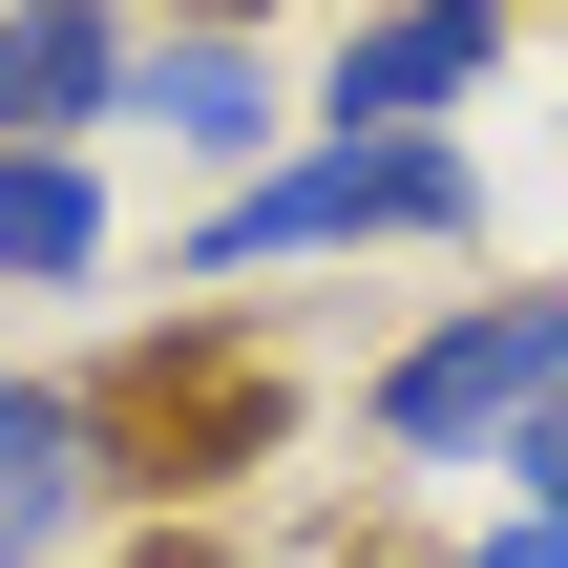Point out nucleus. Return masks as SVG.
Wrapping results in <instances>:
<instances>
[{"label":"nucleus","instance_id":"39448f33","mask_svg":"<svg viewBox=\"0 0 568 568\" xmlns=\"http://www.w3.org/2000/svg\"><path fill=\"white\" fill-rule=\"evenodd\" d=\"M126 126H169V169H274L295 148V84H274V42H211V21H148V63H126Z\"/></svg>","mask_w":568,"mask_h":568},{"label":"nucleus","instance_id":"f03ea898","mask_svg":"<svg viewBox=\"0 0 568 568\" xmlns=\"http://www.w3.org/2000/svg\"><path fill=\"white\" fill-rule=\"evenodd\" d=\"M527 422H568V295L548 274L443 295V316L379 337V379H358V443H379V464H506Z\"/></svg>","mask_w":568,"mask_h":568},{"label":"nucleus","instance_id":"1a4fd4ad","mask_svg":"<svg viewBox=\"0 0 568 568\" xmlns=\"http://www.w3.org/2000/svg\"><path fill=\"white\" fill-rule=\"evenodd\" d=\"M443 568H568V527H527V506H506L485 548H443Z\"/></svg>","mask_w":568,"mask_h":568},{"label":"nucleus","instance_id":"f257e3e1","mask_svg":"<svg viewBox=\"0 0 568 568\" xmlns=\"http://www.w3.org/2000/svg\"><path fill=\"white\" fill-rule=\"evenodd\" d=\"M464 232H485V148L464 126H295L274 169H232L169 232V274L232 295V274H337V253H464Z\"/></svg>","mask_w":568,"mask_h":568},{"label":"nucleus","instance_id":"0eeeda50","mask_svg":"<svg viewBox=\"0 0 568 568\" xmlns=\"http://www.w3.org/2000/svg\"><path fill=\"white\" fill-rule=\"evenodd\" d=\"M105 253H126L105 148H0V295H84Z\"/></svg>","mask_w":568,"mask_h":568},{"label":"nucleus","instance_id":"6e6552de","mask_svg":"<svg viewBox=\"0 0 568 568\" xmlns=\"http://www.w3.org/2000/svg\"><path fill=\"white\" fill-rule=\"evenodd\" d=\"M506 506H527V527H568V422H527V443H506Z\"/></svg>","mask_w":568,"mask_h":568},{"label":"nucleus","instance_id":"423d86ee","mask_svg":"<svg viewBox=\"0 0 568 568\" xmlns=\"http://www.w3.org/2000/svg\"><path fill=\"white\" fill-rule=\"evenodd\" d=\"M148 21L126 0H0V148H105Z\"/></svg>","mask_w":568,"mask_h":568},{"label":"nucleus","instance_id":"20e7f679","mask_svg":"<svg viewBox=\"0 0 568 568\" xmlns=\"http://www.w3.org/2000/svg\"><path fill=\"white\" fill-rule=\"evenodd\" d=\"M506 63H527V0H379V21H337V63L295 84V126H443Z\"/></svg>","mask_w":568,"mask_h":568},{"label":"nucleus","instance_id":"7ed1b4c3","mask_svg":"<svg viewBox=\"0 0 568 568\" xmlns=\"http://www.w3.org/2000/svg\"><path fill=\"white\" fill-rule=\"evenodd\" d=\"M148 485H169V464H148V400L0 358V568H84Z\"/></svg>","mask_w":568,"mask_h":568}]
</instances>
